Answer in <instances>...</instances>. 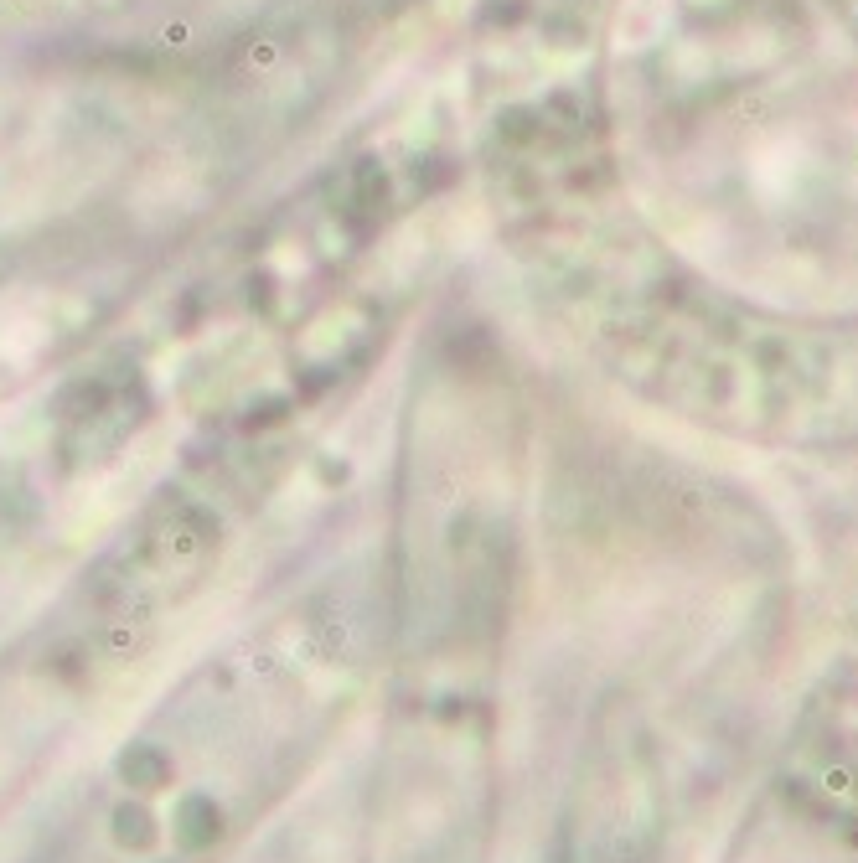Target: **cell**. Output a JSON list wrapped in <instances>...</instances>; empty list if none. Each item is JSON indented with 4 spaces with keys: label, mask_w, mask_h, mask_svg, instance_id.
I'll list each match as a JSON object with an SVG mask.
<instances>
[{
    "label": "cell",
    "mask_w": 858,
    "mask_h": 863,
    "mask_svg": "<svg viewBox=\"0 0 858 863\" xmlns=\"http://www.w3.org/2000/svg\"><path fill=\"white\" fill-rule=\"evenodd\" d=\"M382 641V574H331L285 600L114 744L26 863H217L321 760Z\"/></svg>",
    "instance_id": "cell-1"
}]
</instances>
